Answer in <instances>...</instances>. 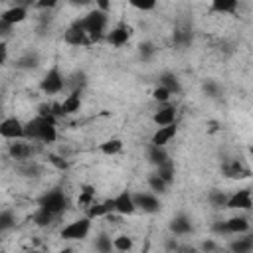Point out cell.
I'll return each instance as SVG.
<instances>
[{"mask_svg": "<svg viewBox=\"0 0 253 253\" xmlns=\"http://www.w3.org/2000/svg\"><path fill=\"white\" fill-rule=\"evenodd\" d=\"M249 152H251V158H253V144H251V148H249Z\"/></svg>", "mask_w": 253, "mask_h": 253, "instance_id": "cell-36", "label": "cell"}, {"mask_svg": "<svg viewBox=\"0 0 253 253\" xmlns=\"http://www.w3.org/2000/svg\"><path fill=\"white\" fill-rule=\"evenodd\" d=\"M227 210H237V211H249L253 208V192L249 188L235 190L227 196Z\"/></svg>", "mask_w": 253, "mask_h": 253, "instance_id": "cell-6", "label": "cell"}, {"mask_svg": "<svg viewBox=\"0 0 253 253\" xmlns=\"http://www.w3.org/2000/svg\"><path fill=\"white\" fill-rule=\"evenodd\" d=\"M146 158H148V162L154 164V166H158V164L170 160V158H168V152H166V146H156V144H152V142H148V146H146Z\"/></svg>", "mask_w": 253, "mask_h": 253, "instance_id": "cell-21", "label": "cell"}, {"mask_svg": "<svg viewBox=\"0 0 253 253\" xmlns=\"http://www.w3.org/2000/svg\"><path fill=\"white\" fill-rule=\"evenodd\" d=\"M0 225H2V229H8V227L12 225V211L4 210V211L0 213Z\"/></svg>", "mask_w": 253, "mask_h": 253, "instance_id": "cell-33", "label": "cell"}, {"mask_svg": "<svg viewBox=\"0 0 253 253\" xmlns=\"http://www.w3.org/2000/svg\"><path fill=\"white\" fill-rule=\"evenodd\" d=\"M91 2H95V0H69V4H73V6H87Z\"/></svg>", "mask_w": 253, "mask_h": 253, "instance_id": "cell-35", "label": "cell"}, {"mask_svg": "<svg viewBox=\"0 0 253 253\" xmlns=\"http://www.w3.org/2000/svg\"><path fill=\"white\" fill-rule=\"evenodd\" d=\"M97 150H99L101 154H105V156H119V154H123V150H125V142H123L121 138L113 136V138H107V140L99 142Z\"/></svg>", "mask_w": 253, "mask_h": 253, "instance_id": "cell-19", "label": "cell"}, {"mask_svg": "<svg viewBox=\"0 0 253 253\" xmlns=\"http://www.w3.org/2000/svg\"><path fill=\"white\" fill-rule=\"evenodd\" d=\"M55 109H57L59 115H73V113H77L81 109V95H79V91H73V93L65 95Z\"/></svg>", "mask_w": 253, "mask_h": 253, "instance_id": "cell-18", "label": "cell"}, {"mask_svg": "<svg viewBox=\"0 0 253 253\" xmlns=\"http://www.w3.org/2000/svg\"><path fill=\"white\" fill-rule=\"evenodd\" d=\"M95 202V190L91 186H85L81 192H79V198H77V206H81L83 210H87L91 204Z\"/></svg>", "mask_w": 253, "mask_h": 253, "instance_id": "cell-25", "label": "cell"}, {"mask_svg": "<svg viewBox=\"0 0 253 253\" xmlns=\"http://www.w3.org/2000/svg\"><path fill=\"white\" fill-rule=\"evenodd\" d=\"M113 210L117 215H132L138 210L134 202V194L128 190H121L117 196H113Z\"/></svg>", "mask_w": 253, "mask_h": 253, "instance_id": "cell-7", "label": "cell"}, {"mask_svg": "<svg viewBox=\"0 0 253 253\" xmlns=\"http://www.w3.org/2000/svg\"><path fill=\"white\" fill-rule=\"evenodd\" d=\"M251 223L245 215H231L223 221V225H219V229L227 235H245L249 231Z\"/></svg>", "mask_w": 253, "mask_h": 253, "instance_id": "cell-10", "label": "cell"}, {"mask_svg": "<svg viewBox=\"0 0 253 253\" xmlns=\"http://www.w3.org/2000/svg\"><path fill=\"white\" fill-rule=\"evenodd\" d=\"M146 184H148V190L154 192V194H164V192L168 190V186H170V184H168L164 178H160L156 172H152V174L148 176Z\"/></svg>", "mask_w": 253, "mask_h": 253, "instance_id": "cell-23", "label": "cell"}, {"mask_svg": "<svg viewBox=\"0 0 253 253\" xmlns=\"http://www.w3.org/2000/svg\"><path fill=\"white\" fill-rule=\"evenodd\" d=\"M221 170H223V176L229 178V180H243V178H249V170H247L239 160H235V158L225 160L223 166H221Z\"/></svg>", "mask_w": 253, "mask_h": 253, "instance_id": "cell-17", "label": "cell"}, {"mask_svg": "<svg viewBox=\"0 0 253 253\" xmlns=\"http://www.w3.org/2000/svg\"><path fill=\"white\" fill-rule=\"evenodd\" d=\"M176 115H178L176 107L170 105V103H164V105H160V107L154 111V115H152V123H154L156 126L172 125V123H176Z\"/></svg>", "mask_w": 253, "mask_h": 253, "instance_id": "cell-14", "label": "cell"}, {"mask_svg": "<svg viewBox=\"0 0 253 253\" xmlns=\"http://www.w3.org/2000/svg\"><path fill=\"white\" fill-rule=\"evenodd\" d=\"M63 87H65V79H63V75H61V71L57 67L47 69V73L40 81V89L45 95H59L63 91Z\"/></svg>", "mask_w": 253, "mask_h": 253, "instance_id": "cell-5", "label": "cell"}, {"mask_svg": "<svg viewBox=\"0 0 253 253\" xmlns=\"http://www.w3.org/2000/svg\"><path fill=\"white\" fill-rule=\"evenodd\" d=\"M170 229L176 233V235H188L192 231V221L186 217V215H178L170 221Z\"/></svg>", "mask_w": 253, "mask_h": 253, "instance_id": "cell-22", "label": "cell"}, {"mask_svg": "<svg viewBox=\"0 0 253 253\" xmlns=\"http://www.w3.org/2000/svg\"><path fill=\"white\" fill-rule=\"evenodd\" d=\"M160 85L168 87V89L172 91V95L180 91V83H178V79H176L174 75H170V73H166V75H162V77H160Z\"/></svg>", "mask_w": 253, "mask_h": 253, "instance_id": "cell-30", "label": "cell"}, {"mask_svg": "<svg viewBox=\"0 0 253 253\" xmlns=\"http://www.w3.org/2000/svg\"><path fill=\"white\" fill-rule=\"evenodd\" d=\"M105 40L113 45V47H123L125 43H128V40H130V30L126 28V26H115V28H111V30H107V36H105Z\"/></svg>", "mask_w": 253, "mask_h": 253, "instance_id": "cell-16", "label": "cell"}, {"mask_svg": "<svg viewBox=\"0 0 253 253\" xmlns=\"http://www.w3.org/2000/svg\"><path fill=\"white\" fill-rule=\"evenodd\" d=\"M57 2L59 0H36V8H40V10H51V8L57 6Z\"/></svg>", "mask_w": 253, "mask_h": 253, "instance_id": "cell-34", "label": "cell"}, {"mask_svg": "<svg viewBox=\"0 0 253 253\" xmlns=\"http://www.w3.org/2000/svg\"><path fill=\"white\" fill-rule=\"evenodd\" d=\"M81 26H83V30L87 32V36H89V42H95V40H101V38H105L107 36V26H109V20H107V12H103V10H99V8H95L93 12H89V14H85L81 20H77Z\"/></svg>", "mask_w": 253, "mask_h": 253, "instance_id": "cell-2", "label": "cell"}, {"mask_svg": "<svg viewBox=\"0 0 253 253\" xmlns=\"http://www.w3.org/2000/svg\"><path fill=\"white\" fill-rule=\"evenodd\" d=\"M32 142H34V140H30V138L10 140V142H8V154H10V158L20 160V162L30 160L32 154H34V144H32Z\"/></svg>", "mask_w": 253, "mask_h": 253, "instance_id": "cell-8", "label": "cell"}, {"mask_svg": "<svg viewBox=\"0 0 253 253\" xmlns=\"http://www.w3.org/2000/svg\"><path fill=\"white\" fill-rule=\"evenodd\" d=\"M26 18H28V10L22 4H14V6H10L2 12V24H6V26L22 24Z\"/></svg>", "mask_w": 253, "mask_h": 253, "instance_id": "cell-15", "label": "cell"}, {"mask_svg": "<svg viewBox=\"0 0 253 253\" xmlns=\"http://www.w3.org/2000/svg\"><path fill=\"white\" fill-rule=\"evenodd\" d=\"M40 206H42L43 210H47L49 213L59 215V213L65 210V206H67V198H65L63 192H59V190H51V192L43 194Z\"/></svg>", "mask_w": 253, "mask_h": 253, "instance_id": "cell-9", "label": "cell"}, {"mask_svg": "<svg viewBox=\"0 0 253 253\" xmlns=\"http://www.w3.org/2000/svg\"><path fill=\"white\" fill-rule=\"evenodd\" d=\"M91 227H93V219L89 215H85V217H77V219L69 221L67 225H63L59 235L65 241H81L91 233Z\"/></svg>", "mask_w": 253, "mask_h": 253, "instance_id": "cell-3", "label": "cell"}, {"mask_svg": "<svg viewBox=\"0 0 253 253\" xmlns=\"http://www.w3.org/2000/svg\"><path fill=\"white\" fill-rule=\"evenodd\" d=\"M113 247L117 249V251H130L132 249V237H128V235H117V237H113Z\"/></svg>", "mask_w": 253, "mask_h": 253, "instance_id": "cell-28", "label": "cell"}, {"mask_svg": "<svg viewBox=\"0 0 253 253\" xmlns=\"http://www.w3.org/2000/svg\"><path fill=\"white\" fill-rule=\"evenodd\" d=\"M152 99L158 101V105L170 103V99H172V91H170L168 87H164V85L158 83V87H154V91H152Z\"/></svg>", "mask_w": 253, "mask_h": 253, "instance_id": "cell-26", "label": "cell"}, {"mask_svg": "<svg viewBox=\"0 0 253 253\" xmlns=\"http://www.w3.org/2000/svg\"><path fill=\"white\" fill-rule=\"evenodd\" d=\"M93 245H95V249H97V251H103V253H105V251L115 249V247H113V239H111V237H107V235H99V237L95 239V243H93Z\"/></svg>", "mask_w": 253, "mask_h": 253, "instance_id": "cell-31", "label": "cell"}, {"mask_svg": "<svg viewBox=\"0 0 253 253\" xmlns=\"http://www.w3.org/2000/svg\"><path fill=\"white\" fill-rule=\"evenodd\" d=\"M134 202H136V208L144 213H154L160 210V200H158V194L146 190V192H136L134 194Z\"/></svg>", "mask_w": 253, "mask_h": 253, "instance_id": "cell-11", "label": "cell"}, {"mask_svg": "<svg viewBox=\"0 0 253 253\" xmlns=\"http://www.w3.org/2000/svg\"><path fill=\"white\" fill-rule=\"evenodd\" d=\"M130 8L138 10V12H152L158 4V0H126Z\"/></svg>", "mask_w": 253, "mask_h": 253, "instance_id": "cell-27", "label": "cell"}, {"mask_svg": "<svg viewBox=\"0 0 253 253\" xmlns=\"http://www.w3.org/2000/svg\"><path fill=\"white\" fill-rule=\"evenodd\" d=\"M239 6V0H210V10L213 14H223V16H231L235 14Z\"/></svg>", "mask_w": 253, "mask_h": 253, "instance_id": "cell-20", "label": "cell"}, {"mask_svg": "<svg viewBox=\"0 0 253 253\" xmlns=\"http://www.w3.org/2000/svg\"><path fill=\"white\" fill-rule=\"evenodd\" d=\"M26 138L34 142H55L57 128H55V117L51 111H40L34 119L26 123Z\"/></svg>", "mask_w": 253, "mask_h": 253, "instance_id": "cell-1", "label": "cell"}, {"mask_svg": "<svg viewBox=\"0 0 253 253\" xmlns=\"http://www.w3.org/2000/svg\"><path fill=\"white\" fill-rule=\"evenodd\" d=\"M4 2H20V0H4Z\"/></svg>", "mask_w": 253, "mask_h": 253, "instance_id": "cell-37", "label": "cell"}, {"mask_svg": "<svg viewBox=\"0 0 253 253\" xmlns=\"http://www.w3.org/2000/svg\"><path fill=\"white\" fill-rule=\"evenodd\" d=\"M227 196H229V194H225V192H219V190L211 192V194L208 196V200H210V206H213V208H225V204H227Z\"/></svg>", "mask_w": 253, "mask_h": 253, "instance_id": "cell-29", "label": "cell"}, {"mask_svg": "<svg viewBox=\"0 0 253 253\" xmlns=\"http://www.w3.org/2000/svg\"><path fill=\"white\" fill-rule=\"evenodd\" d=\"M176 134H178L176 123L164 125V126H156V130H154L152 136H150V142L156 144V146H168V144L176 138Z\"/></svg>", "mask_w": 253, "mask_h": 253, "instance_id": "cell-12", "label": "cell"}, {"mask_svg": "<svg viewBox=\"0 0 253 253\" xmlns=\"http://www.w3.org/2000/svg\"><path fill=\"white\" fill-rule=\"evenodd\" d=\"M231 247H233V249H237V251H247V249H251V247H253V239H245V237L237 235V241H235Z\"/></svg>", "mask_w": 253, "mask_h": 253, "instance_id": "cell-32", "label": "cell"}, {"mask_svg": "<svg viewBox=\"0 0 253 253\" xmlns=\"http://www.w3.org/2000/svg\"><path fill=\"white\" fill-rule=\"evenodd\" d=\"M0 136L4 140L26 138V123H22L18 117H4L0 121Z\"/></svg>", "mask_w": 253, "mask_h": 253, "instance_id": "cell-4", "label": "cell"}, {"mask_svg": "<svg viewBox=\"0 0 253 253\" xmlns=\"http://www.w3.org/2000/svg\"><path fill=\"white\" fill-rule=\"evenodd\" d=\"M63 42H65L67 45H83V43H89V36H87V32L83 30V26H81L79 22H75V24H71V26L65 30Z\"/></svg>", "mask_w": 253, "mask_h": 253, "instance_id": "cell-13", "label": "cell"}, {"mask_svg": "<svg viewBox=\"0 0 253 253\" xmlns=\"http://www.w3.org/2000/svg\"><path fill=\"white\" fill-rule=\"evenodd\" d=\"M156 174L160 178H164L168 184H172L174 182V164H172V160H166V162L158 164L156 166Z\"/></svg>", "mask_w": 253, "mask_h": 253, "instance_id": "cell-24", "label": "cell"}]
</instances>
